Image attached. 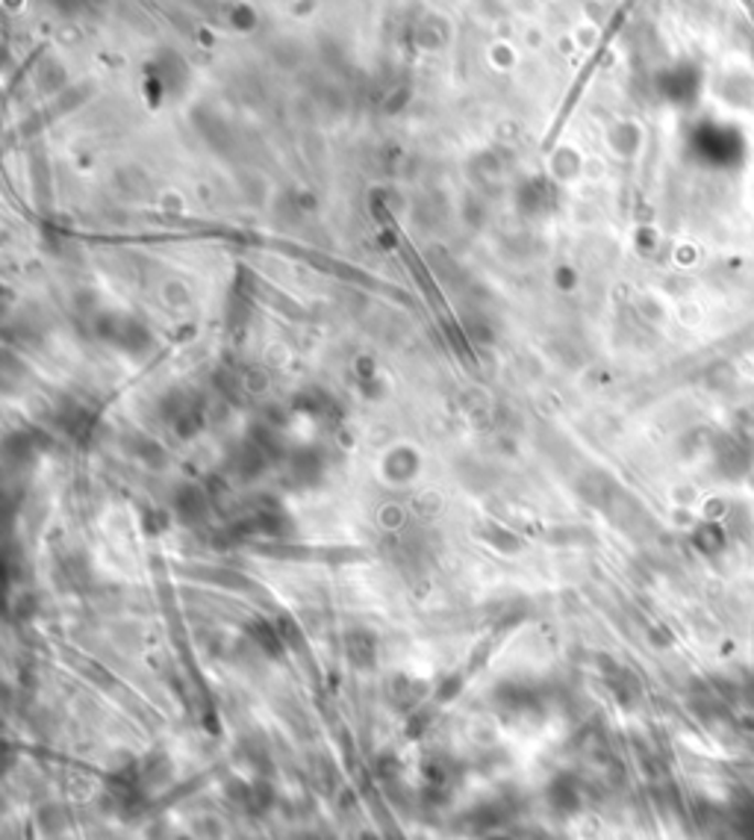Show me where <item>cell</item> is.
<instances>
[{"mask_svg": "<svg viewBox=\"0 0 754 840\" xmlns=\"http://www.w3.org/2000/svg\"><path fill=\"white\" fill-rule=\"evenodd\" d=\"M530 840H554V838H548V834H534Z\"/></svg>", "mask_w": 754, "mask_h": 840, "instance_id": "2", "label": "cell"}, {"mask_svg": "<svg viewBox=\"0 0 754 840\" xmlns=\"http://www.w3.org/2000/svg\"><path fill=\"white\" fill-rule=\"evenodd\" d=\"M548 803L554 805L557 811H572V808H578V790L572 787V782H557L551 790H548Z\"/></svg>", "mask_w": 754, "mask_h": 840, "instance_id": "1", "label": "cell"}]
</instances>
